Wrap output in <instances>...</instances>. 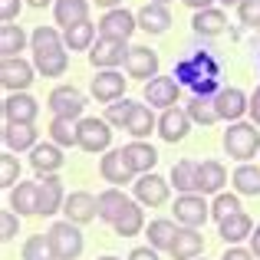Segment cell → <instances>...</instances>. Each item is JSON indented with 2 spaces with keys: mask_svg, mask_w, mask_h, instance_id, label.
<instances>
[{
  "mask_svg": "<svg viewBox=\"0 0 260 260\" xmlns=\"http://www.w3.org/2000/svg\"><path fill=\"white\" fill-rule=\"evenodd\" d=\"M224 152L234 161L247 165L260 152V125H254V122H231V128L224 132Z\"/></svg>",
  "mask_w": 260,
  "mask_h": 260,
  "instance_id": "6da1fadb",
  "label": "cell"
},
{
  "mask_svg": "<svg viewBox=\"0 0 260 260\" xmlns=\"http://www.w3.org/2000/svg\"><path fill=\"white\" fill-rule=\"evenodd\" d=\"M46 237H50V244H53L56 260H76L83 254V231H79V224H73V221H56Z\"/></svg>",
  "mask_w": 260,
  "mask_h": 260,
  "instance_id": "7a4b0ae2",
  "label": "cell"
},
{
  "mask_svg": "<svg viewBox=\"0 0 260 260\" xmlns=\"http://www.w3.org/2000/svg\"><path fill=\"white\" fill-rule=\"evenodd\" d=\"M76 135H79V148L89 155L109 152V145H112V128H109L106 119H79Z\"/></svg>",
  "mask_w": 260,
  "mask_h": 260,
  "instance_id": "3957f363",
  "label": "cell"
},
{
  "mask_svg": "<svg viewBox=\"0 0 260 260\" xmlns=\"http://www.w3.org/2000/svg\"><path fill=\"white\" fill-rule=\"evenodd\" d=\"M46 106H50L53 119H73L76 122L86 109V95L76 86H56L50 92V99H46Z\"/></svg>",
  "mask_w": 260,
  "mask_h": 260,
  "instance_id": "277c9868",
  "label": "cell"
},
{
  "mask_svg": "<svg viewBox=\"0 0 260 260\" xmlns=\"http://www.w3.org/2000/svg\"><path fill=\"white\" fill-rule=\"evenodd\" d=\"M139 30V17L128 10H106V17L99 20V40H115V43H125L132 33Z\"/></svg>",
  "mask_w": 260,
  "mask_h": 260,
  "instance_id": "5b68a950",
  "label": "cell"
},
{
  "mask_svg": "<svg viewBox=\"0 0 260 260\" xmlns=\"http://www.w3.org/2000/svg\"><path fill=\"white\" fill-rule=\"evenodd\" d=\"M168 194H172V181H165V178L158 175H139V181H135V201L142 204V208H161V204L168 201Z\"/></svg>",
  "mask_w": 260,
  "mask_h": 260,
  "instance_id": "8992f818",
  "label": "cell"
},
{
  "mask_svg": "<svg viewBox=\"0 0 260 260\" xmlns=\"http://www.w3.org/2000/svg\"><path fill=\"white\" fill-rule=\"evenodd\" d=\"M33 73H37L33 63L13 56V59H4V63H0V83H4L7 92H26L30 83H33Z\"/></svg>",
  "mask_w": 260,
  "mask_h": 260,
  "instance_id": "52a82bcc",
  "label": "cell"
},
{
  "mask_svg": "<svg viewBox=\"0 0 260 260\" xmlns=\"http://www.w3.org/2000/svg\"><path fill=\"white\" fill-rule=\"evenodd\" d=\"M37 112L40 102L30 92H10L4 99V122H10V125H33Z\"/></svg>",
  "mask_w": 260,
  "mask_h": 260,
  "instance_id": "ba28073f",
  "label": "cell"
},
{
  "mask_svg": "<svg viewBox=\"0 0 260 260\" xmlns=\"http://www.w3.org/2000/svg\"><path fill=\"white\" fill-rule=\"evenodd\" d=\"M211 217V204L204 201V194H181L175 201V221L184 228H204V221Z\"/></svg>",
  "mask_w": 260,
  "mask_h": 260,
  "instance_id": "9c48e42d",
  "label": "cell"
},
{
  "mask_svg": "<svg viewBox=\"0 0 260 260\" xmlns=\"http://www.w3.org/2000/svg\"><path fill=\"white\" fill-rule=\"evenodd\" d=\"M178 95H181V83L172 76H155L152 83H145V102L152 109H175V102H178Z\"/></svg>",
  "mask_w": 260,
  "mask_h": 260,
  "instance_id": "30bf717a",
  "label": "cell"
},
{
  "mask_svg": "<svg viewBox=\"0 0 260 260\" xmlns=\"http://www.w3.org/2000/svg\"><path fill=\"white\" fill-rule=\"evenodd\" d=\"M128 50L132 46L115 43V40H95V46L89 50V63L95 70H115V66H122L128 59Z\"/></svg>",
  "mask_w": 260,
  "mask_h": 260,
  "instance_id": "8fae6325",
  "label": "cell"
},
{
  "mask_svg": "<svg viewBox=\"0 0 260 260\" xmlns=\"http://www.w3.org/2000/svg\"><path fill=\"white\" fill-rule=\"evenodd\" d=\"M125 73L132 79L152 83V79L158 76V53L148 50V46H132V50H128V59H125Z\"/></svg>",
  "mask_w": 260,
  "mask_h": 260,
  "instance_id": "7c38bea8",
  "label": "cell"
},
{
  "mask_svg": "<svg viewBox=\"0 0 260 260\" xmlns=\"http://www.w3.org/2000/svg\"><path fill=\"white\" fill-rule=\"evenodd\" d=\"M89 92H92L95 102H106V106H112V102H119L122 92H125V76H122V73H115V70H102L99 76H92Z\"/></svg>",
  "mask_w": 260,
  "mask_h": 260,
  "instance_id": "4fadbf2b",
  "label": "cell"
},
{
  "mask_svg": "<svg viewBox=\"0 0 260 260\" xmlns=\"http://www.w3.org/2000/svg\"><path fill=\"white\" fill-rule=\"evenodd\" d=\"M37 184H40L37 214L50 217V214H56V211H63V204H66V194H63V181H59L56 175H43V178H40Z\"/></svg>",
  "mask_w": 260,
  "mask_h": 260,
  "instance_id": "5bb4252c",
  "label": "cell"
},
{
  "mask_svg": "<svg viewBox=\"0 0 260 260\" xmlns=\"http://www.w3.org/2000/svg\"><path fill=\"white\" fill-rule=\"evenodd\" d=\"M63 214L73 224H89L92 217H99V198H92L89 191H73L63 204Z\"/></svg>",
  "mask_w": 260,
  "mask_h": 260,
  "instance_id": "9a60e30c",
  "label": "cell"
},
{
  "mask_svg": "<svg viewBox=\"0 0 260 260\" xmlns=\"http://www.w3.org/2000/svg\"><path fill=\"white\" fill-rule=\"evenodd\" d=\"M214 106H217V115L228 119V122H241V115L250 112V99L241 92V89H234V86L221 89V92L214 95Z\"/></svg>",
  "mask_w": 260,
  "mask_h": 260,
  "instance_id": "2e32d148",
  "label": "cell"
},
{
  "mask_svg": "<svg viewBox=\"0 0 260 260\" xmlns=\"http://www.w3.org/2000/svg\"><path fill=\"white\" fill-rule=\"evenodd\" d=\"M99 172H102V178H106L112 188H119V184H128V181L135 178V172L128 168V161H125V155H122V148H112V152L102 155Z\"/></svg>",
  "mask_w": 260,
  "mask_h": 260,
  "instance_id": "e0dca14e",
  "label": "cell"
},
{
  "mask_svg": "<svg viewBox=\"0 0 260 260\" xmlns=\"http://www.w3.org/2000/svg\"><path fill=\"white\" fill-rule=\"evenodd\" d=\"M63 148L56 145V142H43V145H37L30 152V165H33V172H37L40 178L43 175H56L59 168H63Z\"/></svg>",
  "mask_w": 260,
  "mask_h": 260,
  "instance_id": "ac0fdd59",
  "label": "cell"
},
{
  "mask_svg": "<svg viewBox=\"0 0 260 260\" xmlns=\"http://www.w3.org/2000/svg\"><path fill=\"white\" fill-rule=\"evenodd\" d=\"M188 132H191V119H188L184 109L175 106V109H165V112L158 115V135L165 142H172V145H175V142H181Z\"/></svg>",
  "mask_w": 260,
  "mask_h": 260,
  "instance_id": "d6986e66",
  "label": "cell"
},
{
  "mask_svg": "<svg viewBox=\"0 0 260 260\" xmlns=\"http://www.w3.org/2000/svg\"><path fill=\"white\" fill-rule=\"evenodd\" d=\"M204 250V237L198 234V228H178L175 244H172V260H198Z\"/></svg>",
  "mask_w": 260,
  "mask_h": 260,
  "instance_id": "ffe728a7",
  "label": "cell"
},
{
  "mask_svg": "<svg viewBox=\"0 0 260 260\" xmlns=\"http://www.w3.org/2000/svg\"><path fill=\"white\" fill-rule=\"evenodd\" d=\"M122 155H125L128 168H132L135 175H152L155 161H158V152H155L148 142H128V145L122 148Z\"/></svg>",
  "mask_w": 260,
  "mask_h": 260,
  "instance_id": "44dd1931",
  "label": "cell"
},
{
  "mask_svg": "<svg viewBox=\"0 0 260 260\" xmlns=\"http://www.w3.org/2000/svg\"><path fill=\"white\" fill-rule=\"evenodd\" d=\"M224 181H228V172H224L221 161L208 158L198 165V194H221Z\"/></svg>",
  "mask_w": 260,
  "mask_h": 260,
  "instance_id": "7402d4cb",
  "label": "cell"
},
{
  "mask_svg": "<svg viewBox=\"0 0 260 260\" xmlns=\"http://www.w3.org/2000/svg\"><path fill=\"white\" fill-rule=\"evenodd\" d=\"M53 17H56V23L63 30H70L76 23H86L89 20V0H56L53 4Z\"/></svg>",
  "mask_w": 260,
  "mask_h": 260,
  "instance_id": "603a6c76",
  "label": "cell"
},
{
  "mask_svg": "<svg viewBox=\"0 0 260 260\" xmlns=\"http://www.w3.org/2000/svg\"><path fill=\"white\" fill-rule=\"evenodd\" d=\"M191 30H194L198 37H221V33L228 30V17H224V10H217V7L198 10L194 20H191Z\"/></svg>",
  "mask_w": 260,
  "mask_h": 260,
  "instance_id": "cb8c5ba5",
  "label": "cell"
},
{
  "mask_svg": "<svg viewBox=\"0 0 260 260\" xmlns=\"http://www.w3.org/2000/svg\"><path fill=\"white\" fill-rule=\"evenodd\" d=\"M4 145H7V152H33V148L40 145L37 142V128L4 122Z\"/></svg>",
  "mask_w": 260,
  "mask_h": 260,
  "instance_id": "d4e9b609",
  "label": "cell"
},
{
  "mask_svg": "<svg viewBox=\"0 0 260 260\" xmlns=\"http://www.w3.org/2000/svg\"><path fill=\"white\" fill-rule=\"evenodd\" d=\"M37 201H40V184L37 181H20L17 188H10V211L23 214H37Z\"/></svg>",
  "mask_w": 260,
  "mask_h": 260,
  "instance_id": "484cf974",
  "label": "cell"
},
{
  "mask_svg": "<svg viewBox=\"0 0 260 260\" xmlns=\"http://www.w3.org/2000/svg\"><path fill=\"white\" fill-rule=\"evenodd\" d=\"M33 66H37L40 76H63L66 66H70V53H66V46H56V50H46V53H33Z\"/></svg>",
  "mask_w": 260,
  "mask_h": 260,
  "instance_id": "4316f807",
  "label": "cell"
},
{
  "mask_svg": "<svg viewBox=\"0 0 260 260\" xmlns=\"http://www.w3.org/2000/svg\"><path fill=\"white\" fill-rule=\"evenodd\" d=\"M135 17H139V30H145V33H165L172 26V13L161 4H145Z\"/></svg>",
  "mask_w": 260,
  "mask_h": 260,
  "instance_id": "83f0119b",
  "label": "cell"
},
{
  "mask_svg": "<svg viewBox=\"0 0 260 260\" xmlns=\"http://www.w3.org/2000/svg\"><path fill=\"white\" fill-rule=\"evenodd\" d=\"M125 132L132 135L135 142H145L152 132H158V119H155L152 106H142V102H139V109L132 112V119H128V125H125Z\"/></svg>",
  "mask_w": 260,
  "mask_h": 260,
  "instance_id": "f1b7e54d",
  "label": "cell"
},
{
  "mask_svg": "<svg viewBox=\"0 0 260 260\" xmlns=\"http://www.w3.org/2000/svg\"><path fill=\"white\" fill-rule=\"evenodd\" d=\"M254 228H257V224L250 221V214L237 211V214H231V217L221 221V241L224 244H237V241H244V237L254 234Z\"/></svg>",
  "mask_w": 260,
  "mask_h": 260,
  "instance_id": "f546056e",
  "label": "cell"
},
{
  "mask_svg": "<svg viewBox=\"0 0 260 260\" xmlns=\"http://www.w3.org/2000/svg\"><path fill=\"white\" fill-rule=\"evenodd\" d=\"M142 224H145V214H142V204L139 201H128L125 204V211H122L119 217H115V234L119 237H135L142 231Z\"/></svg>",
  "mask_w": 260,
  "mask_h": 260,
  "instance_id": "4dcf8cb0",
  "label": "cell"
},
{
  "mask_svg": "<svg viewBox=\"0 0 260 260\" xmlns=\"http://www.w3.org/2000/svg\"><path fill=\"white\" fill-rule=\"evenodd\" d=\"M168 181H172L181 194H198V161L184 158V161H178V165H172V178H168Z\"/></svg>",
  "mask_w": 260,
  "mask_h": 260,
  "instance_id": "1f68e13d",
  "label": "cell"
},
{
  "mask_svg": "<svg viewBox=\"0 0 260 260\" xmlns=\"http://www.w3.org/2000/svg\"><path fill=\"white\" fill-rule=\"evenodd\" d=\"M95 198H99V217L106 224H115V217H119L122 211H125V204H128V198L122 194L119 188H106L102 194H95Z\"/></svg>",
  "mask_w": 260,
  "mask_h": 260,
  "instance_id": "d6a6232c",
  "label": "cell"
},
{
  "mask_svg": "<svg viewBox=\"0 0 260 260\" xmlns=\"http://www.w3.org/2000/svg\"><path fill=\"white\" fill-rule=\"evenodd\" d=\"M23 46H26V33L20 30V23H4L0 26V56L4 59L20 56Z\"/></svg>",
  "mask_w": 260,
  "mask_h": 260,
  "instance_id": "836d02e7",
  "label": "cell"
},
{
  "mask_svg": "<svg viewBox=\"0 0 260 260\" xmlns=\"http://www.w3.org/2000/svg\"><path fill=\"white\" fill-rule=\"evenodd\" d=\"M175 234H178V228L168 217H155V221L148 224V244H152L155 250H172Z\"/></svg>",
  "mask_w": 260,
  "mask_h": 260,
  "instance_id": "e575fe53",
  "label": "cell"
},
{
  "mask_svg": "<svg viewBox=\"0 0 260 260\" xmlns=\"http://www.w3.org/2000/svg\"><path fill=\"white\" fill-rule=\"evenodd\" d=\"M188 119L191 122H198V125H214L221 115H217V106H214V99H208V95H194V99L188 102Z\"/></svg>",
  "mask_w": 260,
  "mask_h": 260,
  "instance_id": "d590c367",
  "label": "cell"
},
{
  "mask_svg": "<svg viewBox=\"0 0 260 260\" xmlns=\"http://www.w3.org/2000/svg\"><path fill=\"white\" fill-rule=\"evenodd\" d=\"M92 37H95V26L89 23H76V26H70V30H63V43H66V50H92Z\"/></svg>",
  "mask_w": 260,
  "mask_h": 260,
  "instance_id": "8d00e7d4",
  "label": "cell"
},
{
  "mask_svg": "<svg viewBox=\"0 0 260 260\" xmlns=\"http://www.w3.org/2000/svg\"><path fill=\"white\" fill-rule=\"evenodd\" d=\"M50 139L56 142L59 148H73V145H79L76 122H73V119H53V122H50Z\"/></svg>",
  "mask_w": 260,
  "mask_h": 260,
  "instance_id": "74e56055",
  "label": "cell"
},
{
  "mask_svg": "<svg viewBox=\"0 0 260 260\" xmlns=\"http://www.w3.org/2000/svg\"><path fill=\"white\" fill-rule=\"evenodd\" d=\"M234 188L241 194H260V165H241L234 172Z\"/></svg>",
  "mask_w": 260,
  "mask_h": 260,
  "instance_id": "f35d334b",
  "label": "cell"
},
{
  "mask_svg": "<svg viewBox=\"0 0 260 260\" xmlns=\"http://www.w3.org/2000/svg\"><path fill=\"white\" fill-rule=\"evenodd\" d=\"M30 46H33V53H46V50H56V46H66V43L56 26H37L30 33Z\"/></svg>",
  "mask_w": 260,
  "mask_h": 260,
  "instance_id": "ab89813d",
  "label": "cell"
},
{
  "mask_svg": "<svg viewBox=\"0 0 260 260\" xmlns=\"http://www.w3.org/2000/svg\"><path fill=\"white\" fill-rule=\"evenodd\" d=\"M23 260H56L50 237H43V234L26 237V244H23Z\"/></svg>",
  "mask_w": 260,
  "mask_h": 260,
  "instance_id": "60d3db41",
  "label": "cell"
},
{
  "mask_svg": "<svg viewBox=\"0 0 260 260\" xmlns=\"http://www.w3.org/2000/svg\"><path fill=\"white\" fill-rule=\"evenodd\" d=\"M135 109H139V102L119 99V102H112V106H106V122H109V125H115V128H125Z\"/></svg>",
  "mask_w": 260,
  "mask_h": 260,
  "instance_id": "b9f144b4",
  "label": "cell"
},
{
  "mask_svg": "<svg viewBox=\"0 0 260 260\" xmlns=\"http://www.w3.org/2000/svg\"><path fill=\"white\" fill-rule=\"evenodd\" d=\"M17 178H20V161L13 152L0 155V188H17Z\"/></svg>",
  "mask_w": 260,
  "mask_h": 260,
  "instance_id": "7bdbcfd3",
  "label": "cell"
},
{
  "mask_svg": "<svg viewBox=\"0 0 260 260\" xmlns=\"http://www.w3.org/2000/svg\"><path fill=\"white\" fill-rule=\"evenodd\" d=\"M237 211H241V201H237V194H224V191L214 198V204H211V217H214L217 224H221L224 217L237 214Z\"/></svg>",
  "mask_w": 260,
  "mask_h": 260,
  "instance_id": "ee69618b",
  "label": "cell"
},
{
  "mask_svg": "<svg viewBox=\"0 0 260 260\" xmlns=\"http://www.w3.org/2000/svg\"><path fill=\"white\" fill-rule=\"evenodd\" d=\"M237 17L244 26H260V0H241L237 4Z\"/></svg>",
  "mask_w": 260,
  "mask_h": 260,
  "instance_id": "f6af8a7d",
  "label": "cell"
},
{
  "mask_svg": "<svg viewBox=\"0 0 260 260\" xmlns=\"http://www.w3.org/2000/svg\"><path fill=\"white\" fill-rule=\"evenodd\" d=\"M175 79L181 86H194L198 79H201V73H198L194 59H181V63H175Z\"/></svg>",
  "mask_w": 260,
  "mask_h": 260,
  "instance_id": "bcb514c9",
  "label": "cell"
},
{
  "mask_svg": "<svg viewBox=\"0 0 260 260\" xmlns=\"http://www.w3.org/2000/svg\"><path fill=\"white\" fill-rule=\"evenodd\" d=\"M20 231V214L17 211H4L0 214V241H13Z\"/></svg>",
  "mask_w": 260,
  "mask_h": 260,
  "instance_id": "7dc6e473",
  "label": "cell"
},
{
  "mask_svg": "<svg viewBox=\"0 0 260 260\" xmlns=\"http://www.w3.org/2000/svg\"><path fill=\"white\" fill-rule=\"evenodd\" d=\"M194 66H198V73H201V79H217V73H221V66L214 63V59L208 56V53H194Z\"/></svg>",
  "mask_w": 260,
  "mask_h": 260,
  "instance_id": "c3c4849f",
  "label": "cell"
},
{
  "mask_svg": "<svg viewBox=\"0 0 260 260\" xmlns=\"http://www.w3.org/2000/svg\"><path fill=\"white\" fill-rule=\"evenodd\" d=\"M20 7H23V0H0V20H4V23H13Z\"/></svg>",
  "mask_w": 260,
  "mask_h": 260,
  "instance_id": "681fc988",
  "label": "cell"
},
{
  "mask_svg": "<svg viewBox=\"0 0 260 260\" xmlns=\"http://www.w3.org/2000/svg\"><path fill=\"white\" fill-rule=\"evenodd\" d=\"M191 89H194V95H208V99H214V95L221 92V89H217V79H198Z\"/></svg>",
  "mask_w": 260,
  "mask_h": 260,
  "instance_id": "f907efd6",
  "label": "cell"
},
{
  "mask_svg": "<svg viewBox=\"0 0 260 260\" xmlns=\"http://www.w3.org/2000/svg\"><path fill=\"white\" fill-rule=\"evenodd\" d=\"M221 260H257V257H254V250H244V247H228Z\"/></svg>",
  "mask_w": 260,
  "mask_h": 260,
  "instance_id": "816d5d0a",
  "label": "cell"
},
{
  "mask_svg": "<svg viewBox=\"0 0 260 260\" xmlns=\"http://www.w3.org/2000/svg\"><path fill=\"white\" fill-rule=\"evenodd\" d=\"M128 260H158V250L155 247H135L132 254H128Z\"/></svg>",
  "mask_w": 260,
  "mask_h": 260,
  "instance_id": "f5cc1de1",
  "label": "cell"
},
{
  "mask_svg": "<svg viewBox=\"0 0 260 260\" xmlns=\"http://www.w3.org/2000/svg\"><path fill=\"white\" fill-rule=\"evenodd\" d=\"M250 115H254V125H260V86L250 95Z\"/></svg>",
  "mask_w": 260,
  "mask_h": 260,
  "instance_id": "db71d44e",
  "label": "cell"
},
{
  "mask_svg": "<svg viewBox=\"0 0 260 260\" xmlns=\"http://www.w3.org/2000/svg\"><path fill=\"white\" fill-rule=\"evenodd\" d=\"M250 250H254V257L260 260V224L254 228V234H250Z\"/></svg>",
  "mask_w": 260,
  "mask_h": 260,
  "instance_id": "11a10c76",
  "label": "cell"
},
{
  "mask_svg": "<svg viewBox=\"0 0 260 260\" xmlns=\"http://www.w3.org/2000/svg\"><path fill=\"white\" fill-rule=\"evenodd\" d=\"M184 4H188V7H191V10H194V13H198V10H208V7H211V4H214V0H184Z\"/></svg>",
  "mask_w": 260,
  "mask_h": 260,
  "instance_id": "9f6ffc18",
  "label": "cell"
},
{
  "mask_svg": "<svg viewBox=\"0 0 260 260\" xmlns=\"http://www.w3.org/2000/svg\"><path fill=\"white\" fill-rule=\"evenodd\" d=\"M95 4H99V7H106V10H119V4H122V0H95Z\"/></svg>",
  "mask_w": 260,
  "mask_h": 260,
  "instance_id": "6f0895ef",
  "label": "cell"
},
{
  "mask_svg": "<svg viewBox=\"0 0 260 260\" xmlns=\"http://www.w3.org/2000/svg\"><path fill=\"white\" fill-rule=\"evenodd\" d=\"M26 4H30V7H37V10H40V7H50L53 0H26Z\"/></svg>",
  "mask_w": 260,
  "mask_h": 260,
  "instance_id": "680465c9",
  "label": "cell"
},
{
  "mask_svg": "<svg viewBox=\"0 0 260 260\" xmlns=\"http://www.w3.org/2000/svg\"><path fill=\"white\" fill-rule=\"evenodd\" d=\"M148 4H161V7H168V4H172V0H148Z\"/></svg>",
  "mask_w": 260,
  "mask_h": 260,
  "instance_id": "91938a15",
  "label": "cell"
},
{
  "mask_svg": "<svg viewBox=\"0 0 260 260\" xmlns=\"http://www.w3.org/2000/svg\"><path fill=\"white\" fill-rule=\"evenodd\" d=\"M221 4H228V7H237V4H241V0H221Z\"/></svg>",
  "mask_w": 260,
  "mask_h": 260,
  "instance_id": "94428289",
  "label": "cell"
},
{
  "mask_svg": "<svg viewBox=\"0 0 260 260\" xmlns=\"http://www.w3.org/2000/svg\"><path fill=\"white\" fill-rule=\"evenodd\" d=\"M99 260H122V257H112V254H106V257H99Z\"/></svg>",
  "mask_w": 260,
  "mask_h": 260,
  "instance_id": "6125c7cd",
  "label": "cell"
}]
</instances>
